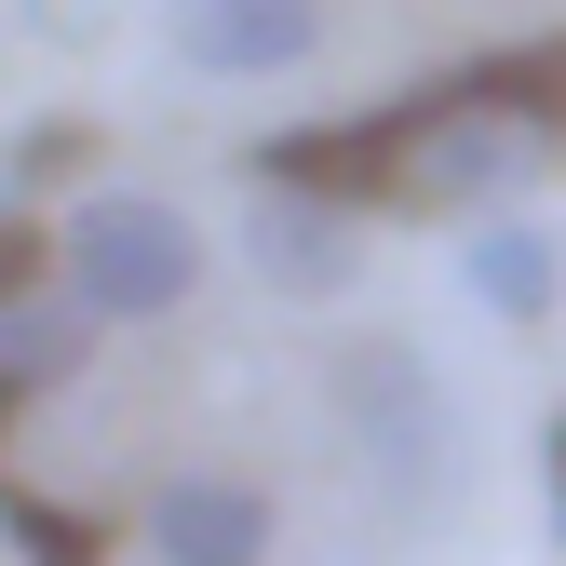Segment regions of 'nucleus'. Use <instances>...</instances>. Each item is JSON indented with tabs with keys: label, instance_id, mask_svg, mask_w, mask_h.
Here are the masks:
<instances>
[{
	"label": "nucleus",
	"instance_id": "8",
	"mask_svg": "<svg viewBox=\"0 0 566 566\" xmlns=\"http://www.w3.org/2000/svg\"><path fill=\"white\" fill-rule=\"evenodd\" d=\"M459 283H472V311L539 324V311L566 297V243L526 217V202H500V217H472V243H459Z\"/></svg>",
	"mask_w": 566,
	"mask_h": 566
},
{
	"label": "nucleus",
	"instance_id": "4",
	"mask_svg": "<svg viewBox=\"0 0 566 566\" xmlns=\"http://www.w3.org/2000/svg\"><path fill=\"white\" fill-rule=\"evenodd\" d=\"M243 270L270 297H350L365 283V202H337L311 176H256L243 189Z\"/></svg>",
	"mask_w": 566,
	"mask_h": 566
},
{
	"label": "nucleus",
	"instance_id": "11",
	"mask_svg": "<svg viewBox=\"0 0 566 566\" xmlns=\"http://www.w3.org/2000/svg\"><path fill=\"white\" fill-rule=\"evenodd\" d=\"M54 270H67V243H54V230L28 217V202H14V217H0V311H14L28 283H54Z\"/></svg>",
	"mask_w": 566,
	"mask_h": 566
},
{
	"label": "nucleus",
	"instance_id": "12",
	"mask_svg": "<svg viewBox=\"0 0 566 566\" xmlns=\"http://www.w3.org/2000/svg\"><path fill=\"white\" fill-rule=\"evenodd\" d=\"M539 485H553V539H566V405H553V432H539Z\"/></svg>",
	"mask_w": 566,
	"mask_h": 566
},
{
	"label": "nucleus",
	"instance_id": "3",
	"mask_svg": "<svg viewBox=\"0 0 566 566\" xmlns=\"http://www.w3.org/2000/svg\"><path fill=\"white\" fill-rule=\"evenodd\" d=\"M54 243H67V283H82L108 324H163L202 283V230L176 217V202H135V189H95Z\"/></svg>",
	"mask_w": 566,
	"mask_h": 566
},
{
	"label": "nucleus",
	"instance_id": "2",
	"mask_svg": "<svg viewBox=\"0 0 566 566\" xmlns=\"http://www.w3.org/2000/svg\"><path fill=\"white\" fill-rule=\"evenodd\" d=\"M324 391H337V432H350V472L378 485L391 513H446L459 500V405H446V378H432V350L418 337H350L337 365H324Z\"/></svg>",
	"mask_w": 566,
	"mask_h": 566
},
{
	"label": "nucleus",
	"instance_id": "10",
	"mask_svg": "<svg viewBox=\"0 0 566 566\" xmlns=\"http://www.w3.org/2000/svg\"><path fill=\"white\" fill-rule=\"evenodd\" d=\"M95 149H108V135H95L82 108H54V122H28L14 149H0V189H14V202H41V189H67V176H95Z\"/></svg>",
	"mask_w": 566,
	"mask_h": 566
},
{
	"label": "nucleus",
	"instance_id": "1",
	"mask_svg": "<svg viewBox=\"0 0 566 566\" xmlns=\"http://www.w3.org/2000/svg\"><path fill=\"white\" fill-rule=\"evenodd\" d=\"M566 163V28L513 54H459L378 108H337L297 135H256L243 176H311L365 217H500Z\"/></svg>",
	"mask_w": 566,
	"mask_h": 566
},
{
	"label": "nucleus",
	"instance_id": "5",
	"mask_svg": "<svg viewBox=\"0 0 566 566\" xmlns=\"http://www.w3.org/2000/svg\"><path fill=\"white\" fill-rule=\"evenodd\" d=\"M176 67L189 82H283L324 41V0H176Z\"/></svg>",
	"mask_w": 566,
	"mask_h": 566
},
{
	"label": "nucleus",
	"instance_id": "9",
	"mask_svg": "<svg viewBox=\"0 0 566 566\" xmlns=\"http://www.w3.org/2000/svg\"><path fill=\"white\" fill-rule=\"evenodd\" d=\"M0 539H14L28 566H95V553H108V526H95V513L41 500V485H14V472H0Z\"/></svg>",
	"mask_w": 566,
	"mask_h": 566
},
{
	"label": "nucleus",
	"instance_id": "7",
	"mask_svg": "<svg viewBox=\"0 0 566 566\" xmlns=\"http://www.w3.org/2000/svg\"><path fill=\"white\" fill-rule=\"evenodd\" d=\"M135 526H149V566H256L270 553V500L243 472H176Z\"/></svg>",
	"mask_w": 566,
	"mask_h": 566
},
{
	"label": "nucleus",
	"instance_id": "6",
	"mask_svg": "<svg viewBox=\"0 0 566 566\" xmlns=\"http://www.w3.org/2000/svg\"><path fill=\"white\" fill-rule=\"evenodd\" d=\"M95 324H108V311H95L67 270H54V283H28V297L0 311V432H14L28 405H54L67 378L95 365Z\"/></svg>",
	"mask_w": 566,
	"mask_h": 566
},
{
	"label": "nucleus",
	"instance_id": "13",
	"mask_svg": "<svg viewBox=\"0 0 566 566\" xmlns=\"http://www.w3.org/2000/svg\"><path fill=\"white\" fill-rule=\"evenodd\" d=\"M108 0H28V28H95Z\"/></svg>",
	"mask_w": 566,
	"mask_h": 566
}]
</instances>
